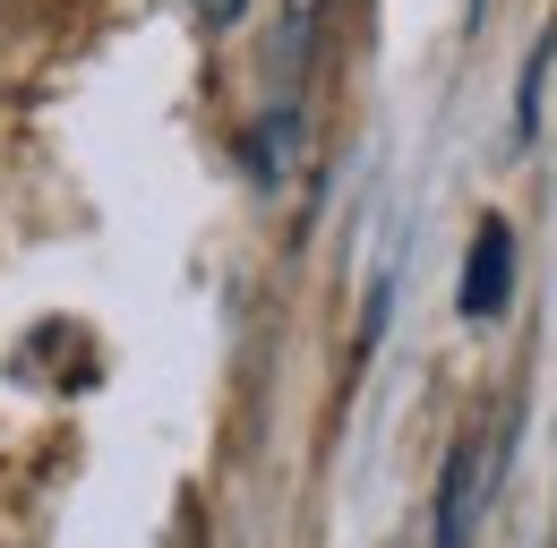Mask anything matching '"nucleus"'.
<instances>
[{"label":"nucleus","mask_w":557,"mask_h":548,"mask_svg":"<svg viewBox=\"0 0 557 548\" xmlns=\"http://www.w3.org/2000/svg\"><path fill=\"white\" fill-rule=\"evenodd\" d=\"M506 283H515V232H506V214H488L481 232H472L463 309H472V317H497V309H506Z\"/></svg>","instance_id":"f257e3e1"},{"label":"nucleus","mask_w":557,"mask_h":548,"mask_svg":"<svg viewBox=\"0 0 557 548\" xmlns=\"http://www.w3.org/2000/svg\"><path fill=\"white\" fill-rule=\"evenodd\" d=\"M472 514H481V446H455L437 479V548H472Z\"/></svg>","instance_id":"f03ea898"}]
</instances>
